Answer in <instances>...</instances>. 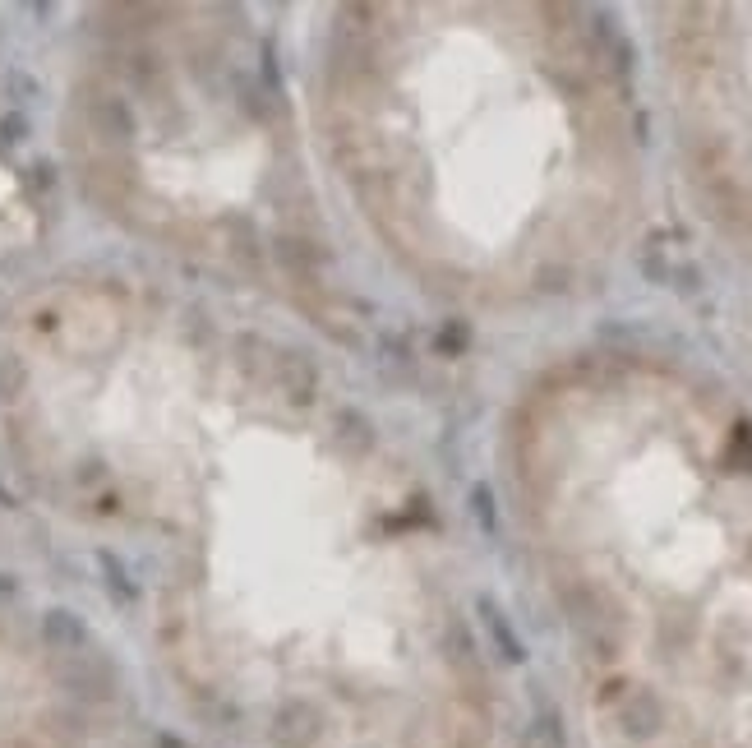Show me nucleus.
<instances>
[{
    "instance_id": "f257e3e1",
    "label": "nucleus",
    "mask_w": 752,
    "mask_h": 748,
    "mask_svg": "<svg viewBox=\"0 0 752 748\" xmlns=\"http://www.w3.org/2000/svg\"><path fill=\"white\" fill-rule=\"evenodd\" d=\"M134 379L162 633L236 748H494L499 661L411 448L277 328L185 314Z\"/></svg>"
},
{
    "instance_id": "f03ea898",
    "label": "nucleus",
    "mask_w": 752,
    "mask_h": 748,
    "mask_svg": "<svg viewBox=\"0 0 752 748\" xmlns=\"http://www.w3.org/2000/svg\"><path fill=\"white\" fill-rule=\"evenodd\" d=\"M310 130L397 273L471 314L596 291L642 218L633 79L573 5L337 10Z\"/></svg>"
},
{
    "instance_id": "7ed1b4c3",
    "label": "nucleus",
    "mask_w": 752,
    "mask_h": 748,
    "mask_svg": "<svg viewBox=\"0 0 752 748\" xmlns=\"http://www.w3.org/2000/svg\"><path fill=\"white\" fill-rule=\"evenodd\" d=\"M499 476L591 748H752V411L665 351H577L517 393Z\"/></svg>"
},
{
    "instance_id": "20e7f679",
    "label": "nucleus",
    "mask_w": 752,
    "mask_h": 748,
    "mask_svg": "<svg viewBox=\"0 0 752 748\" xmlns=\"http://www.w3.org/2000/svg\"><path fill=\"white\" fill-rule=\"evenodd\" d=\"M656 70L688 199L752 254V5L656 10Z\"/></svg>"
}]
</instances>
